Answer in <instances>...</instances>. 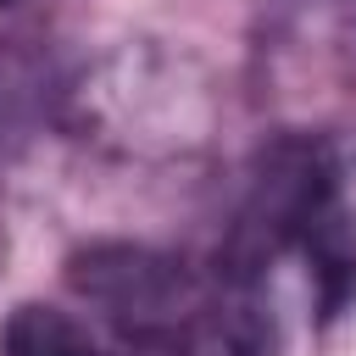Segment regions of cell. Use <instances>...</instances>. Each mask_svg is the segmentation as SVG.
<instances>
[{"label":"cell","instance_id":"6da1fadb","mask_svg":"<svg viewBox=\"0 0 356 356\" xmlns=\"http://www.w3.org/2000/svg\"><path fill=\"white\" fill-rule=\"evenodd\" d=\"M0 356H106L95 328L50 300H17L0 323Z\"/></svg>","mask_w":356,"mask_h":356},{"label":"cell","instance_id":"7a4b0ae2","mask_svg":"<svg viewBox=\"0 0 356 356\" xmlns=\"http://www.w3.org/2000/svg\"><path fill=\"white\" fill-rule=\"evenodd\" d=\"M339 17H345V33H350V44H356V0H339Z\"/></svg>","mask_w":356,"mask_h":356},{"label":"cell","instance_id":"3957f363","mask_svg":"<svg viewBox=\"0 0 356 356\" xmlns=\"http://www.w3.org/2000/svg\"><path fill=\"white\" fill-rule=\"evenodd\" d=\"M0 6H17V0H0Z\"/></svg>","mask_w":356,"mask_h":356}]
</instances>
